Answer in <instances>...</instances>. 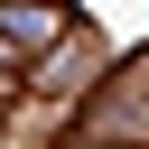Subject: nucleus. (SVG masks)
Segmentation results:
<instances>
[{
	"label": "nucleus",
	"mask_w": 149,
	"mask_h": 149,
	"mask_svg": "<svg viewBox=\"0 0 149 149\" xmlns=\"http://www.w3.org/2000/svg\"><path fill=\"white\" fill-rule=\"evenodd\" d=\"M93 65H102V47H93V37H74V47L56 37V47L37 56V93H84V84H102Z\"/></svg>",
	"instance_id": "nucleus-1"
},
{
	"label": "nucleus",
	"mask_w": 149,
	"mask_h": 149,
	"mask_svg": "<svg viewBox=\"0 0 149 149\" xmlns=\"http://www.w3.org/2000/svg\"><path fill=\"white\" fill-rule=\"evenodd\" d=\"M0 102H9V74H0Z\"/></svg>",
	"instance_id": "nucleus-2"
}]
</instances>
